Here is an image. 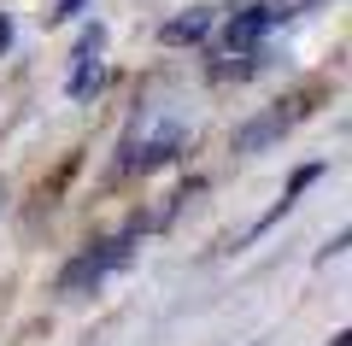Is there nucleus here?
<instances>
[{
	"instance_id": "nucleus-3",
	"label": "nucleus",
	"mask_w": 352,
	"mask_h": 346,
	"mask_svg": "<svg viewBox=\"0 0 352 346\" xmlns=\"http://www.w3.org/2000/svg\"><path fill=\"white\" fill-rule=\"evenodd\" d=\"M288 18V6H241L235 18L223 24V47L229 53H258V41Z\"/></svg>"
},
{
	"instance_id": "nucleus-7",
	"label": "nucleus",
	"mask_w": 352,
	"mask_h": 346,
	"mask_svg": "<svg viewBox=\"0 0 352 346\" xmlns=\"http://www.w3.org/2000/svg\"><path fill=\"white\" fill-rule=\"evenodd\" d=\"M82 6H88V0H59V6H53V12H47V18H53V24H71V18H76V12H82Z\"/></svg>"
},
{
	"instance_id": "nucleus-5",
	"label": "nucleus",
	"mask_w": 352,
	"mask_h": 346,
	"mask_svg": "<svg viewBox=\"0 0 352 346\" xmlns=\"http://www.w3.org/2000/svg\"><path fill=\"white\" fill-rule=\"evenodd\" d=\"M206 36H212V12H206V6H194V12H176L170 24L159 30L164 47H194V41H206Z\"/></svg>"
},
{
	"instance_id": "nucleus-4",
	"label": "nucleus",
	"mask_w": 352,
	"mask_h": 346,
	"mask_svg": "<svg viewBox=\"0 0 352 346\" xmlns=\"http://www.w3.org/2000/svg\"><path fill=\"white\" fill-rule=\"evenodd\" d=\"M288 124H294V118H288L282 106H276V111H258L252 124H241V129H235V153H264L270 141L288 136Z\"/></svg>"
},
{
	"instance_id": "nucleus-1",
	"label": "nucleus",
	"mask_w": 352,
	"mask_h": 346,
	"mask_svg": "<svg viewBox=\"0 0 352 346\" xmlns=\"http://www.w3.org/2000/svg\"><path fill=\"white\" fill-rule=\"evenodd\" d=\"M129 259H135V229H124V235H106V241H88V247L59 270V294H65V299L94 294V288H100L106 276H118Z\"/></svg>"
},
{
	"instance_id": "nucleus-2",
	"label": "nucleus",
	"mask_w": 352,
	"mask_h": 346,
	"mask_svg": "<svg viewBox=\"0 0 352 346\" xmlns=\"http://www.w3.org/2000/svg\"><path fill=\"white\" fill-rule=\"evenodd\" d=\"M182 147H188V124H176V118H164L153 136L129 129L124 153H118V171H124V176H147V171H159V164H176Z\"/></svg>"
},
{
	"instance_id": "nucleus-8",
	"label": "nucleus",
	"mask_w": 352,
	"mask_h": 346,
	"mask_svg": "<svg viewBox=\"0 0 352 346\" xmlns=\"http://www.w3.org/2000/svg\"><path fill=\"white\" fill-rule=\"evenodd\" d=\"M6 47H12V12H0V59H6Z\"/></svg>"
},
{
	"instance_id": "nucleus-6",
	"label": "nucleus",
	"mask_w": 352,
	"mask_h": 346,
	"mask_svg": "<svg viewBox=\"0 0 352 346\" xmlns=\"http://www.w3.org/2000/svg\"><path fill=\"white\" fill-rule=\"evenodd\" d=\"M100 83H106V65H100V53H82V59H71V83H65V94H71L76 106L100 94Z\"/></svg>"
}]
</instances>
